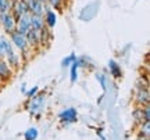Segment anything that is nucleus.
Returning a JSON list of instances; mask_svg holds the SVG:
<instances>
[{"mask_svg":"<svg viewBox=\"0 0 150 140\" xmlns=\"http://www.w3.org/2000/svg\"><path fill=\"white\" fill-rule=\"evenodd\" d=\"M140 125H142V133L150 136V124H149V121H147V122H142Z\"/></svg>","mask_w":150,"mask_h":140,"instance_id":"5701e85b","label":"nucleus"},{"mask_svg":"<svg viewBox=\"0 0 150 140\" xmlns=\"http://www.w3.org/2000/svg\"><path fill=\"white\" fill-rule=\"evenodd\" d=\"M11 7H13V13H11V15L14 17L16 22L21 15L29 13V10H28V4H27V1H25V0H16V1H14V4H11Z\"/></svg>","mask_w":150,"mask_h":140,"instance_id":"20e7f679","label":"nucleus"},{"mask_svg":"<svg viewBox=\"0 0 150 140\" xmlns=\"http://www.w3.org/2000/svg\"><path fill=\"white\" fill-rule=\"evenodd\" d=\"M99 137H100V139H102V140H106V139H104V136H103L102 133H100V135H99Z\"/></svg>","mask_w":150,"mask_h":140,"instance_id":"c85d7f7f","label":"nucleus"},{"mask_svg":"<svg viewBox=\"0 0 150 140\" xmlns=\"http://www.w3.org/2000/svg\"><path fill=\"white\" fill-rule=\"evenodd\" d=\"M6 57H7V64L10 65V67H18L20 65V57L16 54L14 50L10 51L8 54H6Z\"/></svg>","mask_w":150,"mask_h":140,"instance_id":"4468645a","label":"nucleus"},{"mask_svg":"<svg viewBox=\"0 0 150 140\" xmlns=\"http://www.w3.org/2000/svg\"><path fill=\"white\" fill-rule=\"evenodd\" d=\"M75 60H76V57H75L74 54H70L68 57H65L64 60H63V63H61V65L63 67H67V65H71L72 63H74Z\"/></svg>","mask_w":150,"mask_h":140,"instance_id":"4be33fe9","label":"nucleus"},{"mask_svg":"<svg viewBox=\"0 0 150 140\" xmlns=\"http://www.w3.org/2000/svg\"><path fill=\"white\" fill-rule=\"evenodd\" d=\"M96 78H97V81L100 82V85H102V87L104 89V90H106V79H104V76H103V75H97Z\"/></svg>","mask_w":150,"mask_h":140,"instance_id":"a878e982","label":"nucleus"},{"mask_svg":"<svg viewBox=\"0 0 150 140\" xmlns=\"http://www.w3.org/2000/svg\"><path fill=\"white\" fill-rule=\"evenodd\" d=\"M28 4V10L31 14H35V15H43V6L40 1L38 0H27Z\"/></svg>","mask_w":150,"mask_h":140,"instance_id":"1a4fd4ad","label":"nucleus"},{"mask_svg":"<svg viewBox=\"0 0 150 140\" xmlns=\"http://www.w3.org/2000/svg\"><path fill=\"white\" fill-rule=\"evenodd\" d=\"M49 3H50V6L52 7H54V8H57V7H60L61 6V0H47Z\"/></svg>","mask_w":150,"mask_h":140,"instance_id":"393cba45","label":"nucleus"},{"mask_svg":"<svg viewBox=\"0 0 150 140\" xmlns=\"http://www.w3.org/2000/svg\"><path fill=\"white\" fill-rule=\"evenodd\" d=\"M45 108V94H38V96L31 97V100L28 103V110L31 115L39 114Z\"/></svg>","mask_w":150,"mask_h":140,"instance_id":"f257e3e1","label":"nucleus"},{"mask_svg":"<svg viewBox=\"0 0 150 140\" xmlns=\"http://www.w3.org/2000/svg\"><path fill=\"white\" fill-rule=\"evenodd\" d=\"M25 1H27V0H25Z\"/></svg>","mask_w":150,"mask_h":140,"instance_id":"c756f323","label":"nucleus"},{"mask_svg":"<svg viewBox=\"0 0 150 140\" xmlns=\"http://www.w3.org/2000/svg\"><path fill=\"white\" fill-rule=\"evenodd\" d=\"M10 36H11V42H13V44H14L22 54L27 53L28 43H27V39H25V35L17 32V31H13V32L10 33Z\"/></svg>","mask_w":150,"mask_h":140,"instance_id":"f03ea898","label":"nucleus"},{"mask_svg":"<svg viewBox=\"0 0 150 140\" xmlns=\"http://www.w3.org/2000/svg\"><path fill=\"white\" fill-rule=\"evenodd\" d=\"M0 22L6 32L11 33L13 31H16V20L11 15V13H0Z\"/></svg>","mask_w":150,"mask_h":140,"instance_id":"39448f33","label":"nucleus"},{"mask_svg":"<svg viewBox=\"0 0 150 140\" xmlns=\"http://www.w3.org/2000/svg\"><path fill=\"white\" fill-rule=\"evenodd\" d=\"M96 11H97L96 3L88 4L86 7L82 8V11H81V14H79V18L82 20V21H89V20H92L93 17L96 15Z\"/></svg>","mask_w":150,"mask_h":140,"instance_id":"0eeeda50","label":"nucleus"},{"mask_svg":"<svg viewBox=\"0 0 150 140\" xmlns=\"http://www.w3.org/2000/svg\"><path fill=\"white\" fill-rule=\"evenodd\" d=\"M108 67H110V71H111V74L114 78H120V76H121V68H120V65H118L114 60H110V61H108Z\"/></svg>","mask_w":150,"mask_h":140,"instance_id":"dca6fc26","label":"nucleus"},{"mask_svg":"<svg viewBox=\"0 0 150 140\" xmlns=\"http://www.w3.org/2000/svg\"><path fill=\"white\" fill-rule=\"evenodd\" d=\"M59 118L63 124H74L78 119V114H76L75 108H67L59 114Z\"/></svg>","mask_w":150,"mask_h":140,"instance_id":"423d86ee","label":"nucleus"},{"mask_svg":"<svg viewBox=\"0 0 150 140\" xmlns=\"http://www.w3.org/2000/svg\"><path fill=\"white\" fill-rule=\"evenodd\" d=\"M78 68H79V64H78V61L75 60L74 63L71 64V70H70V78H71V82L75 83L76 79H78Z\"/></svg>","mask_w":150,"mask_h":140,"instance_id":"f3484780","label":"nucleus"},{"mask_svg":"<svg viewBox=\"0 0 150 140\" xmlns=\"http://www.w3.org/2000/svg\"><path fill=\"white\" fill-rule=\"evenodd\" d=\"M29 29H31V13H27V14L21 15L18 20H17L16 31L22 33V35H25Z\"/></svg>","mask_w":150,"mask_h":140,"instance_id":"7ed1b4c3","label":"nucleus"},{"mask_svg":"<svg viewBox=\"0 0 150 140\" xmlns=\"http://www.w3.org/2000/svg\"><path fill=\"white\" fill-rule=\"evenodd\" d=\"M24 137H25V140H36V137H38V129H36V128H29V129L25 132Z\"/></svg>","mask_w":150,"mask_h":140,"instance_id":"aec40b11","label":"nucleus"},{"mask_svg":"<svg viewBox=\"0 0 150 140\" xmlns=\"http://www.w3.org/2000/svg\"><path fill=\"white\" fill-rule=\"evenodd\" d=\"M11 76V67L7 64V61L0 58V79H7Z\"/></svg>","mask_w":150,"mask_h":140,"instance_id":"ddd939ff","label":"nucleus"},{"mask_svg":"<svg viewBox=\"0 0 150 140\" xmlns=\"http://www.w3.org/2000/svg\"><path fill=\"white\" fill-rule=\"evenodd\" d=\"M45 27V21H43L42 15H35V14H31V29L33 31H40L42 28Z\"/></svg>","mask_w":150,"mask_h":140,"instance_id":"f8f14e48","label":"nucleus"},{"mask_svg":"<svg viewBox=\"0 0 150 140\" xmlns=\"http://www.w3.org/2000/svg\"><path fill=\"white\" fill-rule=\"evenodd\" d=\"M38 90H39V89H38V86H33L32 89H29V90H27V92H25V94H27V96L29 97V98H31V97L36 96V92H38Z\"/></svg>","mask_w":150,"mask_h":140,"instance_id":"b1692460","label":"nucleus"},{"mask_svg":"<svg viewBox=\"0 0 150 140\" xmlns=\"http://www.w3.org/2000/svg\"><path fill=\"white\" fill-rule=\"evenodd\" d=\"M25 39H27L28 46H31V47H38V46L40 44V38H39V32H38V31L29 29V31L25 33Z\"/></svg>","mask_w":150,"mask_h":140,"instance_id":"6e6552de","label":"nucleus"},{"mask_svg":"<svg viewBox=\"0 0 150 140\" xmlns=\"http://www.w3.org/2000/svg\"><path fill=\"white\" fill-rule=\"evenodd\" d=\"M56 22H57V14L53 10H47L46 11V15H45V27L49 29H53L56 27Z\"/></svg>","mask_w":150,"mask_h":140,"instance_id":"9d476101","label":"nucleus"},{"mask_svg":"<svg viewBox=\"0 0 150 140\" xmlns=\"http://www.w3.org/2000/svg\"><path fill=\"white\" fill-rule=\"evenodd\" d=\"M11 8L10 0H0V13H8Z\"/></svg>","mask_w":150,"mask_h":140,"instance_id":"412c9836","label":"nucleus"},{"mask_svg":"<svg viewBox=\"0 0 150 140\" xmlns=\"http://www.w3.org/2000/svg\"><path fill=\"white\" fill-rule=\"evenodd\" d=\"M138 140H149V136L145 135V133H142L140 132L139 135H138Z\"/></svg>","mask_w":150,"mask_h":140,"instance_id":"bb28decb","label":"nucleus"},{"mask_svg":"<svg viewBox=\"0 0 150 140\" xmlns=\"http://www.w3.org/2000/svg\"><path fill=\"white\" fill-rule=\"evenodd\" d=\"M8 40L4 36H0V58H3L6 56V50H7V46H8Z\"/></svg>","mask_w":150,"mask_h":140,"instance_id":"6ab92c4d","label":"nucleus"},{"mask_svg":"<svg viewBox=\"0 0 150 140\" xmlns=\"http://www.w3.org/2000/svg\"><path fill=\"white\" fill-rule=\"evenodd\" d=\"M39 38H40V44H46L47 42H50L52 39V35L49 32V28L43 27L40 31H39Z\"/></svg>","mask_w":150,"mask_h":140,"instance_id":"2eb2a0df","label":"nucleus"},{"mask_svg":"<svg viewBox=\"0 0 150 140\" xmlns=\"http://www.w3.org/2000/svg\"><path fill=\"white\" fill-rule=\"evenodd\" d=\"M132 117H134L135 122H138V124L146 122L145 118H143V110H142V108H136V110H134V113H132Z\"/></svg>","mask_w":150,"mask_h":140,"instance_id":"a211bd4d","label":"nucleus"},{"mask_svg":"<svg viewBox=\"0 0 150 140\" xmlns=\"http://www.w3.org/2000/svg\"><path fill=\"white\" fill-rule=\"evenodd\" d=\"M136 101L139 104L149 106V89L147 87H139V90L136 93Z\"/></svg>","mask_w":150,"mask_h":140,"instance_id":"9b49d317","label":"nucleus"},{"mask_svg":"<svg viewBox=\"0 0 150 140\" xmlns=\"http://www.w3.org/2000/svg\"><path fill=\"white\" fill-rule=\"evenodd\" d=\"M38 1H40V3H42V4H45V3H46V1H47V0H38Z\"/></svg>","mask_w":150,"mask_h":140,"instance_id":"cd10ccee","label":"nucleus"}]
</instances>
